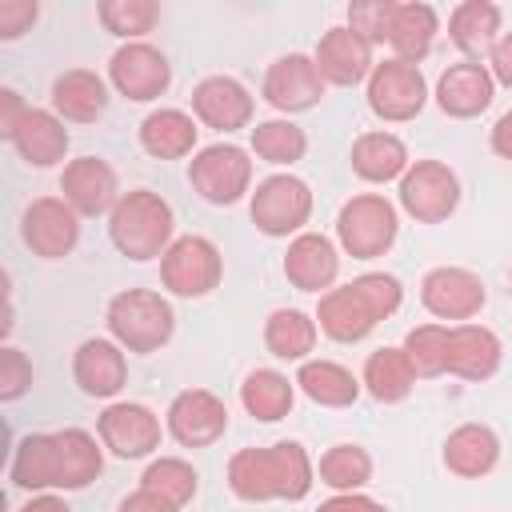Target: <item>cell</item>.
I'll return each instance as SVG.
<instances>
[{"label":"cell","mask_w":512,"mask_h":512,"mask_svg":"<svg viewBox=\"0 0 512 512\" xmlns=\"http://www.w3.org/2000/svg\"><path fill=\"white\" fill-rule=\"evenodd\" d=\"M112 76L132 100H148L168 84V64L148 48H128L112 60Z\"/></svg>","instance_id":"16"},{"label":"cell","mask_w":512,"mask_h":512,"mask_svg":"<svg viewBox=\"0 0 512 512\" xmlns=\"http://www.w3.org/2000/svg\"><path fill=\"white\" fill-rule=\"evenodd\" d=\"M400 304V284L392 276H364L324 300V328L336 340H360L380 316H388Z\"/></svg>","instance_id":"2"},{"label":"cell","mask_w":512,"mask_h":512,"mask_svg":"<svg viewBox=\"0 0 512 512\" xmlns=\"http://www.w3.org/2000/svg\"><path fill=\"white\" fill-rule=\"evenodd\" d=\"M488 100H492V84H488V76L480 72V64H460V68H452V72L440 80V104H444V112L472 116V112H480Z\"/></svg>","instance_id":"19"},{"label":"cell","mask_w":512,"mask_h":512,"mask_svg":"<svg viewBox=\"0 0 512 512\" xmlns=\"http://www.w3.org/2000/svg\"><path fill=\"white\" fill-rule=\"evenodd\" d=\"M404 204L420 216V220H440L444 212H452L456 204V180L452 172L436 168V164H420L408 180H404Z\"/></svg>","instance_id":"11"},{"label":"cell","mask_w":512,"mask_h":512,"mask_svg":"<svg viewBox=\"0 0 512 512\" xmlns=\"http://www.w3.org/2000/svg\"><path fill=\"white\" fill-rule=\"evenodd\" d=\"M56 108L68 112V116H76V120L100 116V108H104V88H100V80L88 76V72H72V76H64V80H56Z\"/></svg>","instance_id":"27"},{"label":"cell","mask_w":512,"mask_h":512,"mask_svg":"<svg viewBox=\"0 0 512 512\" xmlns=\"http://www.w3.org/2000/svg\"><path fill=\"white\" fill-rule=\"evenodd\" d=\"M288 276H292L300 288H324V284L336 276L332 244L320 240V236L296 240V248H292V256H288Z\"/></svg>","instance_id":"23"},{"label":"cell","mask_w":512,"mask_h":512,"mask_svg":"<svg viewBox=\"0 0 512 512\" xmlns=\"http://www.w3.org/2000/svg\"><path fill=\"white\" fill-rule=\"evenodd\" d=\"M76 376H80L84 392H92V396H108V392H116L120 380H124V360H120V352H116L112 344H104V340H88V344L80 348Z\"/></svg>","instance_id":"20"},{"label":"cell","mask_w":512,"mask_h":512,"mask_svg":"<svg viewBox=\"0 0 512 512\" xmlns=\"http://www.w3.org/2000/svg\"><path fill=\"white\" fill-rule=\"evenodd\" d=\"M192 180L200 184V192L216 204H228L240 196L244 180H248V160L236 148H208L196 164H192Z\"/></svg>","instance_id":"8"},{"label":"cell","mask_w":512,"mask_h":512,"mask_svg":"<svg viewBox=\"0 0 512 512\" xmlns=\"http://www.w3.org/2000/svg\"><path fill=\"white\" fill-rule=\"evenodd\" d=\"M364 64H368V44L344 28H336L324 48H320V68L336 80V84H352L364 76Z\"/></svg>","instance_id":"22"},{"label":"cell","mask_w":512,"mask_h":512,"mask_svg":"<svg viewBox=\"0 0 512 512\" xmlns=\"http://www.w3.org/2000/svg\"><path fill=\"white\" fill-rule=\"evenodd\" d=\"M300 384L320 404H348V400H356V380L344 368H336V364H304Z\"/></svg>","instance_id":"32"},{"label":"cell","mask_w":512,"mask_h":512,"mask_svg":"<svg viewBox=\"0 0 512 512\" xmlns=\"http://www.w3.org/2000/svg\"><path fill=\"white\" fill-rule=\"evenodd\" d=\"M424 104V84L416 76V68L408 64H384L376 72V84H372V108L380 116H392V120H404L412 116L416 108Z\"/></svg>","instance_id":"10"},{"label":"cell","mask_w":512,"mask_h":512,"mask_svg":"<svg viewBox=\"0 0 512 512\" xmlns=\"http://www.w3.org/2000/svg\"><path fill=\"white\" fill-rule=\"evenodd\" d=\"M320 92V80L316 72L308 68L304 56H288L276 64V72L268 76V100L276 108H308Z\"/></svg>","instance_id":"18"},{"label":"cell","mask_w":512,"mask_h":512,"mask_svg":"<svg viewBox=\"0 0 512 512\" xmlns=\"http://www.w3.org/2000/svg\"><path fill=\"white\" fill-rule=\"evenodd\" d=\"M108 320H112V332H116L124 344L140 348V352L164 344L168 332H172V312H168V304L156 300V296H144V292H124V296H116Z\"/></svg>","instance_id":"4"},{"label":"cell","mask_w":512,"mask_h":512,"mask_svg":"<svg viewBox=\"0 0 512 512\" xmlns=\"http://www.w3.org/2000/svg\"><path fill=\"white\" fill-rule=\"evenodd\" d=\"M144 488L148 492H164L168 500H188L192 492H196V476L184 468V464H176V460H164V464H156V468H148V476H144Z\"/></svg>","instance_id":"37"},{"label":"cell","mask_w":512,"mask_h":512,"mask_svg":"<svg viewBox=\"0 0 512 512\" xmlns=\"http://www.w3.org/2000/svg\"><path fill=\"white\" fill-rule=\"evenodd\" d=\"M356 168L368 180H388V176H396L404 168V144L396 136H384V132L380 136H364L356 144Z\"/></svg>","instance_id":"28"},{"label":"cell","mask_w":512,"mask_h":512,"mask_svg":"<svg viewBox=\"0 0 512 512\" xmlns=\"http://www.w3.org/2000/svg\"><path fill=\"white\" fill-rule=\"evenodd\" d=\"M320 472H324V480L332 488H352V484H364L368 480V456L360 448H336V452L324 456Z\"/></svg>","instance_id":"36"},{"label":"cell","mask_w":512,"mask_h":512,"mask_svg":"<svg viewBox=\"0 0 512 512\" xmlns=\"http://www.w3.org/2000/svg\"><path fill=\"white\" fill-rule=\"evenodd\" d=\"M268 344L276 356H304L312 348V324L300 312H276L268 324Z\"/></svg>","instance_id":"33"},{"label":"cell","mask_w":512,"mask_h":512,"mask_svg":"<svg viewBox=\"0 0 512 512\" xmlns=\"http://www.w3.org/2000/svg\"><path fill=\"white\" fill-rule=\"evenodd\" d=\"M496 340L484 328H456L444 336V368L464 376H488L496 368Z\"/></svg>","instance_id":"17"},{"label":"cell","mask_w":512,"mask_h":512,"mask_svg":"<svg viewBox=\"0 0 512 512\" xmlns=\"http://www.w3.org/2000/svg\"><path fill=\"white\" fill-rule=\"evenodd\" d=\"M168 228H172V216H168V208H164L160 200H152V196H128V200L120 204V212H116L112 236H116V244H120L128 256L148 260V256L164 244Z\"/></svg>","instance_id":"5"},{"label":"cell","mask_w":512,"mask_h":512,"mask_svg":"<svg viewBox=\"0 0 512 512\" xmlns=\"http://www.w3.org/2000/svg\"><path fill=\"white\" fill-rule=\"evenodd\" d=\"M496 72H500V80H504V84H512V36L496 48Z\"/></svg>","instance_id":"39"},{"label":"cell","mask_w":512,"mask_h":512,"mask_svg":"<svg viewBox=\"0 0 512 512\" xmlns=\"http://www.w3.org/2000/svg\"><path fill=\"white\" fill-rule=\"evenodd\" d=\"M424 304L436 316H472L484 304V284L468 272L456 268H440L424 280Z\"/></svg>","instance_id":"9"},{"label":"cell","mask_w":512,"mask_h":512,"mask_svg":"<svg viewBox=\"0 0 512 512\" xmlns=\"http://www.w3.org/2000/svg\"><path fill=\"white\" fill-rule=\"evenodd\" d=\"M492 28H496V8H460L456 12V24H452V40L468 52H480L488 40H492Z\"/></svg>","instance_id":"35"},{"label":"cell","mask_w":512,"mask_h":512,"mask_svg":"<svg viewBox=\"0 0 512 512\" xmlns=\"http://www.w3.org/2000/svg\"><path fill=\"white\" fill-rule=\"evenodd\" d=\"M196 112L216 128H236L248 116V96L232 80H208L196 92Z\"/></svg>","instance_id":"21"},{"label":"cell","mask_w":512,"mask_h":512,"mask_svg":"<svg viewBox=\"0 0 512 512\" xmlns=\"http://www.w3.org/2000/svg\"><path fill=\"white\" fill-rule=\"evenodd\" d=\"M252 216L264 232H288L296 228L304 216H308V188L292 176H276V180H264L260 192H256V204H252Z\"/></svg>","instance_id":"7"},{"label":"cell","mask_w":512,"mask_h":512,"mask_svg":"<svg viewBox=\"0 0 512 512\" xmlns=\"http://www.w3.org/2000/svg\"><path fill=\"white\" fill-rule=\"evenodd\" d=\"M64 192L84 208V212H100L108 200H112V172L96 160H84L76 164L68 176H64Z\"/></svg>","instance_id":"26"},{"label":"cell","mask_w":512,"mask_h":512,"mask_svg":"<svg viewBox=\"0 0 512 512\" xmlns=\"http://www.w3.org/2000/svg\"><path fill=\"white\" fill-rule=\"evenodd\" d=\"M12 140L20 144V152H24L32 164H52V160L64 152V144H68L64 128H56L44 112H28V116H24V128H16Z\"/></svg>","instance_id":"24"},{"label":"cell","mask_w":512,"mask_h":512,"mask_svg":"<svg viewBox=\"0 0 512 512\" xmlns=\"http://www.w3.org/2000/svg\"><path fill=\"white\" fill-rule=\"evenodd\" d=\"M24 240L44 256H60V252H68L76 244V220L56 200H40L24 216Z\"/></svg>","instance_id":"13"},{"label":"cell","mask_w":512,"mask_h":512,"mask_svg":"<svg viewBox=\"0 0 512 512\" xmlns=\"http://www.w3.org/2000/svg\"><path fill=\"white\" fill-rule=\"evenodd\" d=\"M444 460L464 472V476H476V472H488L492 460H496V440L488 428H460L452 440H448V452Z\"/></svg>","instance_id":"25"},{"label":"cell","mask_w":512,"mask_h":512,"mask_svg":"<svg viewBox=\"0 0 512 512\" xmlns=\"http://www.w3.org/2000/svg\"><path fill=\"white\" fill-rule=\"evenodd\" d=\"M320 512H380V508L368 504V500H332V504H324Z\"/></svg>","instance_id":"40"},{"label":"cell","mask_w":512,"mask_h":512,"mask_svg":"<svg viewBox=\"0 0 512 512\" xmlns=\"http://www.w3.org/2000/svg\"><path fill=\"white\" fill-rule=\"evenodd\" d=\"M244 404H248L260 420H280V416L288 412V404H292V388H288V380L276 376V372H256V376H248V384H244Z\"/></svg>","instance_id":"31"},{"label":"cell","mask_w":512,"mask_h":512,"mask_svg":"<svg viewBox=\"0 0 512 512\" xmlns=\"http://www.w3.org/2000/svg\"><path fill=\"white\" fill-rule=\"evenodd\" d=\"M340 236L344 244L356 252V256H376L380 248L392 244L396 236V216L384 200L376 196H364V200H352L344 212H340Z\"/></svg>","instance_id":"6"},{"label":"cell","mask_w":512,"mask_h":512,"mask_svg":"<svg viewBox=\"0 0 512 512\" xmlns=\"http://www.w3.org/2000/svg\"><path fill=\"white\" fill-rule=\"evenodd\" d=\"M224 428V408L208 392H184L172 404V432L184 444H208Z\"/></svg>","instance_id":"15"},{"label":"cell","mask_w":512,"mask_h":512,"mask_svg":"<svg viewBox=\"0 0 512 512\" xmlns=\"http://www.w3.org/2000/svg\"><path fill=\"white\" fill-rule=\"evenodd\" d=\"M232 488L248 500L256 496H304L308 460L300 444H276L272 452H244L232 460Z\"/></svg>","instance_id":"3"},{"label":"cell","mask_w":512,"mask_h":512,"mask_svg":"<svg viewBox=\"0 0 512 512\" xmlns=\"http://www.w3.org/2000/svg\"><path fill=\"white\" fill-rule=\"evenodd\" d=\"M168 284L184 296L208 292L216 280V248L208 240H180L168 256Z\"/></svg>","instance_id":"12"},{"label":"cell","mask_w":512,"mask_h":512,"mask_svg":"<svg viewBox=\"0 0 512 512\" xmlns=\"http://www.w3.org/2000/svg\"><path fill=\"white\" fill-rule=\"evenodd\" d=\"M252 140H256V152L268 156L272 164H292L304 152V136L292 124H260Z\"/></svg>","instance_id":"34"},{"label":"cell","mask_w":512,"mask_h":512,"mask_svg":"<svg viewBox=\"0 0 512 512\" xmlns=\"http://www.w3.org/2000/svg\"><path fill=\"white\" fill-rule=\"evenodd\" d=\"M120 512H168V504H164V496H156V492H140V496H132V500H124V508Z\"/></svg>","instance_id":"38"},{"label":"cell","mask_w":512,"mask_h":512,"mask_svg":"<svg viewBox=\"0 0 512 512\" xmlns=\"http://www.w3.org/2000/svg\"><path fill=\"white\" fill-rule=\"evenodd\" d=\"M100 472V452L84 432H60V436H36L24 440L12 464V480L24 488H44V484H64V488H84Z\"/></svg>","instance_id":"1"},{"label":"cell","mask_w":512,"mask_h":512,"mask_svg":"<svg viewBox=\"0 0 512 512\" xmlns=\"http://www.w3.org/2000/svg\"><path fill=\"white\" fill-rule=\"evenodd\" d=\"M368 384L380 400H400L412 384V360L400 356L396 348H384L368 360Z\"/></svg>","instance_id":"30"},{"label":"cell","mask_w":512,"mask_h":512,"mask_svg":"<svg viewBox=\"0 0 512 512\" xmlns=\"http://www.w3.org/2000/svg\"><path fill=\"white\" fill-rule=\"evenodd\" d=\"M100 432H104V440H108L120 456H144V452L156 444V436H160L152 412L140 408V404H120V408H112V412L104 416Z\"/></svg>","instance_id":"14"},{"label":"cell","mask_w":512,"mask_h":512,"mask_svg":"<svg viewBox=\"0 0 512 512\" xmlns=\"http://www.w3.org/2000/svg\"><path fill=\"white\" fill-rule=\"evenodd\" d=\"M192 136H196L192 120L180 116V112H156V116H148V124H144V148L156 152V156H176V152H184V148L192 144Z\"/></svg>","instance_id":"29"},{"label":"cell","mask_w":512,"mask_h":512,"mask_svg":"<svg viewBox=\"0 0 512 512\" xmlns=\"http://www.w3.org/2000/svg\"><path fill=\"white\" fill-rule=\"evenodd\" d=\"M24 512H68L60 500H36V504H28Z\"/></svg>","instance_id":"42"},{"label":"cell","mask_w":512,"mask_h":512,"mask_svg":"<svg viewBox=\"0 0 512 512\" xmlns=\"http://www.w3.org/2000/svg\"><path fill=\"white\" fill-rule=\"evenodd\" d=\"M496 152H504V156H512V116H504L500 120V128H496Z\"/></svg>","instance_id":"41"}]
</instances>
